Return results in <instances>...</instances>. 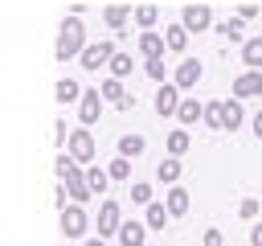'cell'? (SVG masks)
Returning <instances> with one entry per match:
<instances>
[{
  "instance_id": "1",
  "label": "cell",
  "mask_w": 262,
  "mask_h": 246,
  "mask_svg": "<svg viewBox=\"0 0 262 246\" xmlns=\"http://www.w3.org/2000/svg\"><path fill=\"white\" fill-rule=\"evenodd\" d=\"M90 41H86V25H82V16H61V25H57V41H53V57L57 61H70V57H82V49H86Z\"/></svg>"
},
{
  "instance_id": "2",
  "label": "cell",
  "mask_w": 262,
  "mask_h": 246,
  "mask_svg": "<svg viewBox=\"0 0 262 246\" xmlns=\"http://www.w3.org/2000/svg\"><path fill=\"white\" fill-rule=\"evenodd\" d=\"M66 152H70L82 168H90V164H94V156H98L94 127H74V131H70V139H66Z\"/></svg>"
},
{
  "instance_id": "3",
  "label": "cell",
  "mask_w": 262,
  "mask_h": 246,
  "mask_svg": "<svg viewBox=\"0 0 262 246\" xmlns=\"http://www.w3.org/2000/svg\"><path fill=\"white\" fill-rule=\"evenodd\" d=\"M57 225H61V234L66 238H86L90 234V213H86V205H66V209H57Z\"/></svg>"
},
{
  "instance_id": "4",
  "label": "cell",
  "mask_w": 262,
  "mask_h": 246,
  "mask_svg": "<svg viewBox=\"0 0 262 246\" xmlns=\"http://www.w3.org/2000/svg\"><path fill=\"white\" fill-rule=\"evenodd\" d=\"M180 25L188 33H209V29H217V16H213L209 4H184L180 8Z\"/></svg>"
},
{
  "instance_id": "5",
  "label": "cell",
  "mask_w": 262,
  "mask_h": 246,
  "mask_svg": "<svg viewBox=\"0 0 262 246\" xmlns=\"http://www.w3.org/2000/svg\"><path fill=\"white\" fill-rule=\"evenodd\" d=\"M180 94H184V90H180L172 78L160 82V86H156V98H151V102H156V115H160V119H176V111H180V102H184Z\"/></svg>"
},
{
  "instance_id": "6",
  "label": "cell",
  "mask_w": 262,
  "mask_h": 246,
  "mask_svg": "<svg viewBox=\"0 0 262 246\" xmlns=\"http://www.w3.org/2000/svg\"><path fill=\"white\" fill-rule=\"evenodd\" d=\"M115 53H119V45H115V41H94V45H86V49H82V57H78V66L94 74V70H102V66H111V57H115Z\"/></svg>"
},
{
  "instance_id": "7",
  "label": "cell",
  "mask_w": 262,
  "mask_h": 246,
  "mask_svg": "<svg viewBox=\"0 0 262 246\" xmlns=\"http://www.w3.org/2000/svg\"><path fill=\"white\" fill-rule=\"evenodd\" d=\"M201 78H205V61H201V57H188V53H184V57L176 61V70H172V82H176L180 90H192Z\"/></svg>"
},
{
  "instance_id": "8",
  "label": "cell",
  "mask_w": 262,
  "mask_h": 246,
  "mask_svg": "<svg viewBox=\"0 0 262 246\" xmlns=\"http://www.w3.org/2000/svg\"><path fill=\"white\" fill-rule=\"evenodd\" d=\"M102 107H106L102 90H98V86H90V90L82 94V102H78V127H94V123L102 119Z\"/></svg>"
},
{
  "instance_id": "9",
  "label": "cell",
  "mask_w": 262,
  "mask_h": 246,
  "mask_svg": "<svg viewBox=\"0 0 262 246\" xmlns=\"http://www.w3.org/2000/svg\"><path fill=\"white\" fill-rule=\"evenodd\" d=\"M123 221H127V217H123L119 201H102V205H98V238H115Z\"/></svg>"
},
{
  "instance_id": "10",
  "label": "cell",
  "mask_w": 262,
  "mask_h": 246,
  "mask_svg": "<svg viewBox=\"0 0 262 246\" xmlns=\"http://www.w3.org/2000/svg\"><path fill=\"white\" fill-rule=\"evenodd\" d=\"M233 98H262V70H242L233 78Z\"/></svg>"
},
{
  "instance_id": "11",
  "label": "cell",
  "mask_w": 262,
  "mask_h": 246,
  "mask_svg": "<svg viewBox=\"0 0 262 246\" xmlns=\"http://www.w3.org/2000/svg\"><path fill=\"white\" fill-rule=\"evenodd\" d=\"M82 94H86V90H82V86H78V78H70V74H66V78H57V86H53V98H57L61 107H78V102H82Z\"/></svg>"
},
{
  "instance_id": "12",
  "label": "cell",
  "mask_w": 262,
  "mask_h": 246,
  "mask_svg": "<svg viewBox=\"0 0 262 246\" xmlns=\"http://www.w3.org/2000/svg\"><path fill=\"white\" fill-rule=\"evenodd\" d=\"M119 246H143V238H147V225L139 221V217H127L123 225H119Z\"/></svg>"
},
{
  "instance_id": "13",
  "label": "cell",
  "mask_w": 262,
  "mask_h": 246,
  "mask_svg": "<svg viewBox=\"0 0 262 246\" xmlns=\"http://www.w3.org/2000/svg\"><path fill=\"white\" fill-rule=\"evenodd\" d=\"M176 123H180V127H196V123H205V102H201V98H184L180 111H176Z\"/></svg>"
},
{
  "instance_id": "14",
  "label": "cell",
  "mask_w": 262,
  "mask_h": 246,
  "mask_svg": "<svg viewBox=\"0 0 262 246\" xmlns=\"http://www.w3.org/2000/svg\"><path fill=\"white\" fill-rule=\"evenodd\" d=\"M164 205H168V213H172V217H184V213H188V205H192V197H188V189H184V184H168Z\"/></svg>"
},
{
  "instance_id": "15",
  "label": "cell",
  "mask_w": 262,
  "mask_h": 246,
  "mask_svg": "<svg viewBox=\"0 0 262 246\" xmlns=\"http://www.w3.org/2000/svg\"><path fill=\"white\" fill-rule=\"evenodd\" d=\"M135 45H139V53H143V57H164V49H168L164 33H156V29H151V33H139V41H135Z\"/></svg>"
},
{
  "instance_id": "16",
  "label": "cell",
  "mask_w": 262,
  "mask_h": 246,
  "mask_svg": "<svg viewBox=\"0 0 262 246\" xmlns=\"http://www.w3.org/2000/svg\"><path fill=\"white\" fill-rule=\"evenodd\" d=\"M119 156H127V160H139L143 152H147V139L139 135V131H131V135H119V148H115Z\"/></svg>"
},
{
  "instance_id": "17",
  "label": "cell",
  "mask_w": 262,
  "mask_h": 246,
  "mask_svg": "<svg viewBox=\"0 0 262 246\" xmlns=\"http://www.w3.org/2000/svg\"><path fill=\"white\" fill-rule=\"evenodd\" d=\"M131 16H135V8H127V4H106V8H102V20H106V29H115V33H119V29H123Z\"/></svg>"
},
{
  "instance_id": "18",
  "label": "cell",
  "mask_w": 262,
  "mask_h": 246,
  "mask_svg": "<svg viewBox=\"0 0 262 246\" xmlns=\"http://www.w3.org/2000/svg\"><path fill=\"white\" fill-rule=\"evenodd\" d=\"M188 37H192V33H188V29L180 25V20H172V25H164V41H168V49H176V53H184V49H188Z\"/></svg>"
},
{
  "instance_id": "19",
  "label": "cell",
  "mask_w": 262,
  "mask_h": 246,
  "mask_svg": "<svg viewBox=\"0 0 262 246\" xmlns=\"http://www.w3.org/2000/svg\"><path fill=\"white\" fill-rule=\"evenodd\" d=\"M168 217H172V213H168V205H164V201L143 205V225H147V230H164V225H168Z\"/></svg>"
},
{
  "instance_id": "20",
  "label": "cell",
  "mask_w": 262,
  "mask_h": 246,
  "mask_svg": "<svg viewBox=\"0 0 262 246\" xmlns=\"http://www.w3.org/2000/svg\"><path fill=\"white\" fill-rule=\"evenodd\" d=\"M106 70H111V78H123V82H127V78L135 74V57H131L127 49H119V53L111 57V66H106Z\"/></svg>"
},
{
  "instance_id": "21",
  "label": "cell",
  "mask_w": 262,
  "mask_h": 246,
  "mask_svg": "<svg viewBox=\"0 0 262 246\" xmlns=\"http://www.w3.org/2000/svg\"><path fill=\"white\" fill-rule=\"evenodd\" d=\"M205 127L225 131V98H209L205 102Z\"/></svg>"
},
{
  "instance_id": "22",
  "label": "cell",
  "mask_w": 262,
  "mask_h": 246,
  "mask_svg": "<svg viewBox=\"0 0 262 246\" xmlns=\"http://www.w3.org/2000/svg\"><path fill=\"white\" fill-rule=\"evenodd\" d=\"M164 148H168V156H176V160H180V156L192 148V135H188V127H176V131H168V144H164Z\"/></svg>"
},
{
  "instance_id": "23",
  "label": "cell",
  "mask_w": 262,
  "mask_h": 246,
  "mask_svg": "<svg viewBox=\"0 0 262 246\" xmlns=\"http://www.w3.org/2000/svg\"><path fill=\"white\" fill-rule=\"evenodd\" d=\"M86 184H90L94 197H102V193L111 189V172H106L102 164H90V168H86Z\"/></svg>"
},
{
  "instance_id": "24",
  "label": "cell",
  "mask_w": 262,
  "mask_h": 246,
  "mask_svg": "<svg viewBox=\"0 0 262 246\" xmlns=\"http://www.w3.org/2000/svg\"><path fill=\"white\" fill-rule=\"evenodd\" d=\"M242 61H246V70H262V37L242 41Z\"/></svg>"
},
{
  "instance_id": "25",
  "label": "cell",
  "mask_w": 262,
  "mask_h": 246,
  "mask_svg": "<svg viewBox=\"0 0 262 246\" xmlns=\"http://www.w3.org/2000/svg\"><path fill=\"white\" fill-rule=\"evenodd\" d=\"M98 90H102V98L115 102V107L127 98V82H123V78H111V74H106V82H98Z\"/></svg>"
},
{
  "instance_id": "26",
  "label": "cell",
  "mask_w": 262,
  "mask_h": 246,
  "mask_svg": "<svg viewBox=\"0 0 262 246\" xmlns=\"http://www.w3.org/2000/svg\"><path fill=\"white\" fill-rule=\"evenodd\" d=\"M180 172H184V168H180V160H176V156H164V160L156 164V180H164V184H176V180H180Z\"/></svg>"
},
{
  "instance_id": "27",
  "label": "cell",
  "mask_w": 262,
  "mask_h": 246,
  "mask_svg": "<svg viewBox=\"0 0 262 246\" xmlns=\"http://www.w3.org/2000/svg\"><path fill=\"white\" fill-rule=\"evenodd\" d=\"M131 20L139 25V33H151V29H156V20H160V8H156V4H139Z\"/></svg>"
},
{
  "instance_id": "28",
  "label": "cell",
  "mask_w": 262,
  "mask_h": 246,
  "mask_svg": "<svg viewBox=\"0 0 262 246\" xmlns=\"http://www.w3.org/2000/svg\"><path fill=\"white\" fill-rule=\"evenodd\" d=\"M217 33L225 41H246V20L242 16H229V20H217Z\"/></svg>"
},
{
  "instance_id": "29",
  "label": "cell",
  "mask_w": 262,
  "mask_h": 246,
  "mask_svg": "<svg viewBox=\"0 0 262 246\" xmlns=\"http://www.w3.org/2000/svg\"><path fill=\"white\" fill-rule=\"evenodd\" d=\"M246 123V111H242V98H225V131H237Z\"/></svg>"
},
{
  "instance_id": "30",
  "label": "cell",
  "mask_w": 262,
  "mask_h": 246,
  "mask_svg": "<svg viewBox=\"0 0 262 246\" xmlns=\"http://www.w3.org/2000/svg\"><path fill=\"white\" fill-rule=\"evenodd\" d=\"M131 201H135V205H151V201H156L151 180H131Z\"/></svg>"
},
{
  "instance_id": "31",
  "label": "cell",
  "mask_w": 262,
  "mask_h": 246,
  "mask_svg": "<svg viewBox=\"0 0 262 246\" xmlns=\"http://www.w3.org/2000/svg\"><path fill=\"white\" fill-rule=\"evenodd\" d=\"M143 74H147L151 82H164V78H168V66H164V57H147V61H143Z\"/></svg>"
},
{
  "instance_id": "32",
  "label": "cell",
  "mask_w": 262,
  "mask_h": 246,
  "mask_svg": "<svg viewBox=\"0 0 262 246\" xmlns=\"http://www.w3.org/2000/svg\"><path fill=\"white\" fill-rule=\"evenodd\" d=\"M106 172H111V180H127V176H131V160H127V156H115V160L106 164Z\"/></svg>"
},
{
  "instance_id": "33",
  "label": "cell",
  "mask_w": 262,
  "mask_h": 246,
  "mask_svg": "<svg viewBox=\"0 0 262 246\" xmlns=\"http://www.w3.org/2000/svg\"><path fill=\"white\" fill-rule=\"evenodd\" d=\"M258 213H262L258 197H242V201H237V217H246V221H258Z\"/></svg>"
},
{
  "instance_id": "34",
  "label": "cell",
  "mask_w": 262,
  "mask_h": 246,
  "mask_svg": "<svg viewBox=\"0 0 262 246\" xmlns=\"http://www.w3.org/2000/svg\"><path fill=\"white\" fill-rule=\"evenodd\" d=\"M201 246H225V238H221V230H205V238H201Z\"/></svg>"
},
{
  "instance_id": "35",
  "label": "cell",
  "mask_w": 262,
  "mask_h": 246,
  "mask_svg": "<svg viewBox=\"0 0 262 246\" xmlns=\"http://www.w3.org/2000/svg\"><path fill=\"white\" fill-rule=\"evenodd\" d=\"M233 16L250 20V16H262V8H258V4H237V12H233Z\"/></svg>"
},
{
  "instance_id": "36",
  "label": "cell",
  "mask_w": 262,
  "mask_h": 246,
  "mask_svg": "<svg viewBox=\"0 0 262 246\" xmlns=\"http://www.w3.org/2000/svg\"><path fill=\"white\" fill-rule=\"evenodd\" d=\"M250 246H262V221H250Z\"/></svg>"
},
{
  "instance_id": "37",
  "label": "cell",
  "mask_w": 262,
  "mask_h": 246,
  "mask_svg": "<svg viewBox=\"0 0 262 246\" xmlns=\"http://www.w3.org/2000/svg\"><path fill=\"white\" fill-rule=\"evenodd\" d=\"M250 131L262 139V111H254V115H250Z\"/></svg>"
},
{
  "instance_id": "38",
  "label": "cell",
  "mask_w": 262,
  "mask_h": 246,
  "mask_svg": "<svg viewBox=\"0 0 262 246\" xmlns=\"http://www.w3.org/2000/svg\"><path fill=\"white\" fill-rule=\"evenodd\" d=\"M82 246H106V238H86Z\"/></svg>"
}]
</instances>
